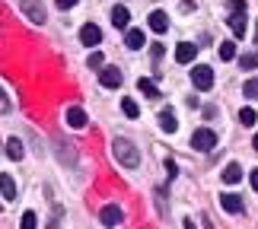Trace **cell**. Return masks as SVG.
I'll use <instances>...</instances> for the list:
<instances>
[{
	"mask_svg": "<svg viewBox=\"0 0 258 229\" xmlns=\"http://www.w3.org/2000/svg\"><path fill=\"white\" fill-rule=\"evenodd\" d=\"M112 156L124 169H137V166H141V150H137L127 137H115V140H112Z\"/></svg>",
	"mask_w": 258,
	"mask_h": 229,
	"instance_id": "obj_1",
	"label": "cell"
},
{
	"mask_svg": "<svg viewBox=\"0 0 258 229\" xmlns=\"http://www.w3.org/2000/svg\"><path fill=\"white\" fill-rule=\"evenodd\" d=\"M226 23H230L236 38L245 35V0H230V19Z\"/></svg>",
	"mask_w": 258,
	"mask_h": 229,
	"instance_id": "obj_2",
	"label": "cell"
},
{
	"mask_svg": "<svg viewBox=\"0 0 258 229\" xmlns=\"http://www.w3.org/2000/svg\"><path fill=\"white\" fill-rule=\"evenodd\" d=\"M19 10L26 13V19H29L32 26H45L48 13H45V7L38 4V0H19Z\"/></svg>",
	"mask_w": 258,
	"mask_h": 229,
	"instance_id": "obj_3",
	"label": "cell"
},
{
	"mask_svg": "<svg viewBox=\"0 0 258 229\" xmlns=\"http://www.w3.org/2000/svg\"><path fill=\"white\" fill-rule=\"evenodd\" d=\"M191 146H195V150H201V153L214 150V146H217V134L211 131V127H198V131L191 134Z\"/></svg>",
	"mask_w": 258,
	"mask_h": 229,
	"instance_id": "obj_4",
	"label": "cell"
},
{
	"mask_svg": "<svg viewBox=\"0 0 258 229\" xmlns=\"http://www.w3.org/2000/svg\"><path fill=\"white\" fill-rule=\"evenodd\" d=\"M191 83L201 89V93H207V89L214 86V70H211V67H204V64L191 67Z\"/></svg>",
	"mask_w": 258,
	"mask_h": 229,
	"instance_id": "obj_5",
	"label": "cell"
},
{
	"mask_svg": "<svg viewBox=\"0 0 258 229\" xmlns=\"http://www.w3.org/2000/svg\"><path fill=\"white\" fill-rule=\"evenodd\" d=\"M99 83L105 89H118L121 86V70L118 67H99Z\"/></svg>",
	"mask_w": 258,
	"mask_h": 229,
	"instance_id": "obj_6",
	"label": "cell"
},
{
	"mask_svg": "<svg viewBox=\"0 0 258 229\" xmlns=\"http://www.w3.org/2000/svg\"><path fill=\"white\" fill-rule=\"evenodd\" d=\"M99 220H102L105 226H118V223L124 220V210L118 204H105L102 210H99Z\"/></svg>",
	"mask_w": 258,
	"mask_h": 229,
	"instance_id": "obj_7",
	"label": "cell"
},
{
	"mask_svg": "<svg viewBox=\"0 0 258 229\" xmlns=\"http://www.w3.org/2000/svg\"><path fill=\"white\" fill-rule=\"evenodd\" d=\"M147 26H150L156 35H163L166 29H169V16H166L163 10H153V13H150V19H147Z\"/></svg>",
	"mask_w": 258,
	"mask_h": 229,
	"instance_id": "obj_8",
	"label": "cell"
},
{
	"mask_svg": "<svg viewBox=\"0 0 258 229\" xmlns=\"http://www.w3.org/2000/svg\"><path fill=\"white\" fill-rule=\"evenodd\" d=\"M195 54H198V48H195L191 42H178V45H175V61H178V64H191Z\"/></svg>",
	"mask_w": 258,
	"mask_h": 229,
	"instance_id": "obj_9",
	"label": "cell"
},
{
	"mask_svg": "<svg viewBox=\"0 0 258 229\" xmlns=\"http://www.w3.org/2000/svg\"><path fill=\"white\" fill-rule=\"evenodd\" d=\"M80 42L89 48V45H99L102 42V32H99V26H93V23H86L83 29H80Z\"/></svg>",
	"mask_w": 258,
	"mask_h": 229,
	"instance_id": "obj_10",
	"label": "cell"
},
{
	"mask_svg": "<svg viewBox=\"0 0 258 229\" xmlns=\"http://www.w3.org/2000/svg\"><path fill=\"white\" fill-rule=\"evenodd\" d=\"M67 124L77 127V131H80V127H86V112H83L80 105H71V108H67Z\"/></svg>",
	"mask_w": 258,
	"mask_h": 229,
	"instance_id": "obj_11",
	"label": "cell"
},
{
	"mask_svg": "<svg viewBox=\"0 0 258 229\" xmlns=\"http://www.w3.org/2000/svg\"><path fill=\"white\" fill-rule=\"evenodd\" d=\"M124 45L131 48V51H137V48H144V45H147V35L141 32V29H127V35H124Z\"/></svg>",
	"mask_w": 258,
	"mask_h": 229,
	"instance_id": "obj_12",
	"label": "cell"
},
{
	"mask_svg": "<svg viewBox=\"0 0 258 229\" xmlns=\"http://www.w3.org/2000/svg\"><path fill=\"white\" fill-rule=\"evenodd\" d=\"M220 207L226 213H242V197L239 194H223L220 197Z\"/></svg>",
	"mask_w": 258,
	"mask_h": 229,
	"instance_id": "obj_13",
	"label": "cell"
},
{
	"mask_svg": "<svg viewBox=\"0 0 258 229\" xmlns=\"http://www.w3.org/2000/svg\"><path fill=\"white\" fill-rule=\"evenodd\" d=\"M160 127H163L166 134H175L178 131V121H175L172 108H163V112H160Z\"/></svg>",
	"mask_w": 258,
	"mask_h": 229,
	"instance_id": "obj_14",
	"label": "cell"
},
{
	"mask_svg": "<svg viewBox=\"0 0 258 229\" xmlns=\"http://www.w3.org/2000/svg\"><path fill=\"white\" fill-rule=\"evenodd\" d=\"M112 23H115V29H127V23H131L127 7H112Z\"/></svg>",
	"mask_w": 258,
	"mask_h": 229,
	"instance_id": "obj_15",
	"label": "cell"
},
{
	"mask_svg": "<svg viewBox=\"0 0 258 229\" xmlns=\"http://www.w3.org/2000/svg\"><path fill=\"white\" fill-rule=\"evenodd\" d=\"M0 194H4V201H13V197H16V182H13V175H0Z\"/></svg>",
	"mask_w": 258,
	"mask_h": 229,
	"instance_id": "obj_16",
	"label": "cell"
},
{
	"mask_svg": "<svg viewBox=\"0 0 258 229\" xmlns=\"http://www.w3.org/2000/svg\"><path fill=\"white\" fill-rule=\"evenodd\" d=\"M223 182H226V185L242 182V166H239V163H230V166L223 169Z\"/></svg>",
	"mask_w": 258,
	"mask_h": 229,
	"instance_id": "obj_17",
	"label": "cell"
},
{
	"mask_svg": "<svg viewBox=\"0 0 258 229\" xmlns=\"http://www.w3.org/2000/svg\"><path fill=\"white\" fill-rule=\"evenodd\" d=\"M7 156L13 159V163H19V159L26 156L23 153V140H19V137H10V140H7Z\"/></svg>",
	"mask_w": 258,
	"mask_h": 229,
	"instance_id": "obj_18",
	"label": "cell"
},
{
	"mask_svg": "<svg viewBox=\"0 0 258 229\" xmlns=\"http://www.w3.org/2000/svg\"><path fill=\"white\" fill-rule=\"evenodd\" d=\"M137 89H141V93H144L147 99H160V89H156V86L150 83V80H144V77L137 80Z\"/></svg>",
	"mask_w": 258,
	"mask_h": 229,
	"instance_id": "obj_19",
	"label": "cell"
},
{
	"mask_svg": "<svg viewBox=\"0 0 258 229\" xmlns=\"http://www.w3.org/2000/svg\"><path fill=\"white\" fill-rule=\"evenodd\" d=\"M121 112H124L127 118H141V105H137L134 99H121Z\"/></svg>",
	"mask_w": 258,
	"mask_h": 229,
	"instance_id": "obj_20",
	"label": "cell"
},
{
	"mask_svg": "<svg viewBox=\"0 0 258 229\" xmlns=\"http://www.w3.org/2000/svg\"><path fill=\"white\" fill-rule=\"evenodd\" d=\"M239 67H242V70H255V67H258V51L242 54V57H239Z\"/></svg>",
	"mask_w": 258,
	"mask_h": 229,
	"instance_id": "obj_21",
	"label": "cell"
},
{
	"mask_svg": "<svg viewBox=\"0 0 258 229\" xmlns=\"http://www.w3.org/2000/svg\"><path fill=\"white\" fill-rule=\"evenodd\" d=\"M239 121H242L245 127H252V124L258 121V115H255V108H242V112H239Z\"/></svg>",
	"mask_w": 258,
	"mask_h": 229,
	"instance_id": "obj_22",
	"label": "cell"
},
{
	"mask_svg": "<svg viewBox=\"0 0 258 229\" xmlns=\"http://www.w3.org/2000/svg\"><path fill=\"white\" fill-rule=\"evenodd\" d=\"M233 57H236V45L233 42H223L220 45V61H233Z\"/></svg>",
	"mask_w": 258,
	"mask_h": 229,
	"instance_id": "obj_23",
	"label": "cell"
},
{
	"mask_svg": "<svg viewBox=\"0 0 258 229\" xmlns=\"http://www.w3.org/2000/svg\"><path fill=\"white\" fill-rule=\"evenodd\" d=\"M242 93L249 96V99H258V80H249V83L242 86Z\"/></svg>",
	"mask_w": 258,
	"mask_h": 229,
	"instance_id": "obj_24",
	"label": "cell"
},
{
	"mask_svg": "<svg viewBox=\"0 0 258 229\" xmlns=\"http://www.w3.org/2000/svg\"><path fill=\"white\" fill-rule=\"evenodd\" d=\"M10 108H13V102H10V96L4 93V89H0V115H7Z\"/></svg>",
	"mask_w": 258,
	"mask_h": 229,
	"instance_id": "obj_25",
	"label": "cell"
},
{
	"mask_svg": "<svg viewBox=\"0 0 258 229\" xmlns=\"http://www.w3.org/2000/svg\"><path fill=\"white\" fill-rule=\"evenodd\" d=\"M35 223H38V216H35L32 210H26V213H23V229H32Z\"/></svg>",
	"mask_w": 258,
	"mask_h": 229,
	"instance_id": "obj_26",
	"label": "cell"
},
{
	"mask_svg": "<svg viewBox=\"0 0 258 229\" xmlns=\"http://www.w3.org/2000/svg\"><path fill=\"white\" fill-rule=\"evenodd\" d=\"M89 67H96V70L102 67V51H93V54H89Z\"/></svg>",
	"mask_w": 258,
	"mask_h": 229,
	"instance_id": "obj_27",
	"label": "cell"
},
{
	"mask_svg": "<svg viewBox=\"0 0 258 229\" xmlns=\"http://www.w3.org/2000/svg\"><path fill=\"white\" fill-rule=\"evenodd\" d=\"M166 172H169V178H175V172H178V166L172 163V159H166Z\"/></svg>",
	"mask_w": 258,
	"mask_h": 229,
	"instance_id": "obj_28",
	"label": "cell"
},
{
	"mask_svg": "<svg viewBox=\"0 0 258 229\" xmlns=\"http://www.w3.org/2000/svg\"><path fill=\"white\" fill-rule=\"evenodd\" d=\"M150 51H153V61H160V57H163V45H153Z\"/></svg>",
	"mask_w": 258,
	"mask_h": 229,
	"instance_id": "obj_29",
	"label": "cell"
},
{
	"mask_svg": "<svg viewBox=\"0 0 258 229\" xmlns=\"http://www.w3.org/2000/svg\"><path fill=\"white\" fill-rule=\"evenodd\" d=\"M57 7H61V10H71V7H77V0H57Z\"/></svg>",
	"mask_w": 258,
	"mask_h": 229,
	"instance_id": "obj_30",
	"label": "cell"
},
{
	"mask_svg": "<svg viewBox=\"0 0 258 229\" xmlns=\"http://www.w3.org/2000/svg\"><path fill=\"white\" fill-rule=\"evenodd\" d=\"M249 182H252V188H255V191H258V169H255V172L249 175Z\"/></svg>",
	"mask_w": 258,
	"mask_h": 229,
	"instance_id": "obj_31",
	"label": "cell"
},
{
	"mask_svg": "<svg viewBox=\"0 0 258 229\" xmlns=\"http://www.w3.org/2000/svg\"><path fill=\"white\" fill-rule=\"evenodd\" d=\"M252 146H255V153H258V134H255V137H252Z\"/></svg>",
	"mask_w": 258,
	"mask_h": 229,
	"instance_id": "obj_32",
	"label": "cell"
},
{
	"mask_svg": "<svg viewBox=\"0 0 258 229\" xmlns=\"http://www.w3.org/2000/svg\"><path fill=\"white\" fill-rule=\"evenodd\" d=\"M255 26H258V23H255ZM255 42H258V29H255Z\"/></svg>",
	"mask_w": 258,
	"mask_h": 229,
	"instance_id": "obj_33",
	"label": "cell"
},
{
	"mask_svg": "<svg viewBox=\"0 0 258 229\" xmlns=\"http://www.w3.org/2000/svg\"><path fill=\"white\" fill-rule=\"evenodd\" d=\"M0 210H4V207H0Z\"/></svg>",
	"mask_w": 258,
	"mask_h": 229,
	"instance_id": "obj_34",
	"label": "cell"
}]
</instances>
